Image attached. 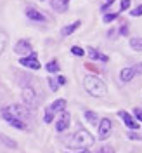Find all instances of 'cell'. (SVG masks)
Wrapping results in <instances>:
<instances>
[{"label":"cell","instance_id":"cell-16","mask_svg":"<svg viewBox=\"0 0 142 153\" xmlns=\"http://www.w3.org/2000/svg\"><path fill=\"white\" fill-rule=\"evenodd\" d=\"M7 42H9V35H7V31L0 28V54L5 51V47H7Z\"/></svg>","mask_w":142,"mask_h":153},{"label":"cell","instance_id":"cell-13","mask_svg":"<svg viewBox=\"0 0 142 153\" xmlns=\"http://www.w3.org/2000/svg\"><path fill=\"white\" fill-rule=\"evenodd\" d=\"M50 5L56 12H66L68 10V2L66 0H50Z\"/></svg>","mask_w":142,"mask_h":153},{"label":"cell","instance_id":"cell-20","mask_svg":"<svg viewBox=\"0 0 142 153\" xmlns=\"http://www.w3.org/2000/svg\"><path fill=\"white\" fill-rule=\"evenodd\" d=\"M49 84H50V89H52V91H57V89H59V85H61L56 78H52V76L49 78Z\"/></svg>","mask_w":142,"mask_h":153},{"label":"cell","instance_id":"cell-7","mask_svg":"<svg viewBox=\"0 0 142 153\" xmlns=\"http://www.w3.org/2000/svg\"><path fill=\"white\" fill-rule=\"evenodd\" d=\"M24 12H26V16H28L31 21H35V23H45V21H47V18H45L42 12H38V10L35 9L33 5L26 7V10H24Z\"/></svg>","mask_w":142,"mask_h":153},{"label":"cell","instance_id":"cell-29","mask_svg":"<svg viewBox=\"0 0 142 153\" xmlns=\"http://www.w3.org/2000/svg\"><path fill=\"white\" fill-rule=\"evenodd\" d=\"M99 153H114V150L113 148H109V146H106V148H101Z\"/></svg>","mask_w":142,"mask_h":153},{"label":"cell","instance_id":"cell-1","mask_svg":"<svg viewBox=\"0 0 142 153\" xmlns=\"http://www.w3.org/2000/svg\"><path fill=\"white\" fill-rule=\"evenodd\" d=\"M2 118L7 122L9 125L16 127L19 131H28L29 124H28V110L23 105H10L5 106L2 111Z\"/></svg>","mask_w":142,"mask_h":153},{"label":"cell","instance_id":"cell-30","mask_svg":"<svg viewBox=\"0 0 142 153\" xmlns=\"http://www.w3.org/2000/svg\"><path fill=\"white\" fill-rule=\"evenodd\" d=\"M120 33H121V35H127V33H128V26H121V30H120Z\"/></svg>","mask_w":142,"mask_h":153},{"label":"cell","instance_id":"cell-23","mask_svg":"<svg viewBox=\"0 0 142 153\" xmlns=\"http://www.w3.org/2000/svg\"><path fill=\"white\" fill-rule=\"evenodd\" d=\"M71 52H73L75 56H83V49H80L78 45H75V47H71Z\"/></svg>","mask_w":142,"mask_h":153},{"label":"cell","instance_id":"cell-8","mask_svg":"<svg viewBox=\"0 0 142 153\" xmlns=\"http://www.w3.org/2000/svg\"><path fill=\"white\" fill-rule=\"evenodd\" d=\"M118 115H120V118H121V120H123V124L127 125V127H128V129H133V131H135V129H139V122H135V120H133V117L130 113H127V111H123V110H121V111H118Z\"/></svg>","mask_w":142,"mask_h":153},{"label":"cell","instance_id":"cell-24","mask_svg":"<svg viewBox=\"0 0 142 153\" xmlns=\"http://www.w3.org/2000/svg\"><path fill=\"white\" fill-rule=\"evenodd\" d=\"M52 120H54V113L47 110V111H45V124H50Z\"/></svg>","mask_w":142,"mask_h":153},{"label":"cell","instance_id":"cell-17","mask_svg":"<svg viewBox=\"0 0 142 153\" xmlns=\"http://www.w3.org/2000/svg\"><path fill=\"white\" fill-rule=\"evenodd\" d=\"M85 118L88 120V122H90V124L99 125V117H97L94 111H88V110H87V111H85Z\"/></svg>","mask_w":142,"mask_h":153},{"label":"cell","instance_id":"cell-3","mask_svg":"<svg viewBox=\"0 0 142 153\" xmlns=\"http://www.w3.org/2000/svg\"><path fill=\"white\" fill-rule=\"evenodd\" d=\"M94 144V136L85 131V129H80V131H76V134L71 137V141H69V146L71 148H90Z\"/></svg>","mask_w":142,"mask_h":153},{"label":"cell","instance_id":"cell-15","mask_svg":"<svg viewBox=\"0 0 142 153\" xmlns=\"http://www.w3.org/2000/svg\"><path fill=\"white\" fill-rule=\"evenodd\" d=\"M64 106H66V101H64V99H57V101H54L52 105L49 106L47 110H49V111H52V113H56V111L64 110Z\"/></svg>","mask_w":142,"mask_h":153},{"label":"cell","instance_id":"cell-6","mask_svg":"<svg viewBox=\"0 0 142 153\" xmlns=\"http://www.w3.org/2000/svg\"><path fill=\"white\" fill-rule=\"evenodd\" d=\"M33 51V47H31V44H29V40H26V38H21L18 44H16V47H14V52L16 54H29Z\"/></svg>","mask_w":142,"mask_h":153},{"label":"cell","instance_id":"cell-11","mask_svg":"<svg viewBox=\"0 0 142 153\" xmlns=\"http://www.w3.org/2000/svg\"><path fill=\"white\" fill-rule=\"evenodd\" d=\"M137 71H139V68H135V66L123 68V70H121V75H120L121 82H130V80H132L133 76L137 75Z\"/></svg>","mask_w":142,"mask_h":153},{"label":"cell","instance_id":"cell-21","mask_svg":"<svg viewBox=\"0 0 142 153\" xmlns=\"http://www.w3.org/2000/svg\"><path fill=\"white\" fill-rule=\"evenodd\" d=\"M0 141H4L9 148H16V143H14V141H10L9 137H5V136H0Z\"/></svg>","mask_w":142,"mask_h":153},{"label":"cell","instance_id":"cell-9","mask_svg":"<svg viewBox=\"0 0 142 153\" xmlns=\"http://www.w3.org/2000/svg\"><path fill=\"white\" fill-rule=\"evenodd\" d=\"M111 132V120L107 118H102L99 122V139H106Z\"/></svg>","mask_w":142,"mask_h":153},{"label":"cell","instance_id":"cell-28","mask_svg":"<svg viewBox=\"0 0 142 153\" xmlns=\"http://www.w3.org/2000/svg\"><path fill=\"white\" fill-rule=\"evenodd\" d=\"M130 7V0H121V9L120 10H127Z\"/></svg>","mask_w":142,"mask_h":153},{"label":"cell","instance_id":"cell-27","mask_svg":"<svg viewBox=\"0 0 142 153\" xmlns=\"http://www.w3.org/2000/svg\"><path fill=\"white\" fill-rule=\"evenodd\" d=\"M133 115H135V118H137V120H141V122H142V110H141V108H135Z\"/></svg>","mask_w":142,"mask_h":153},{"label":"cell","instance_id":"cell-2","mask_svg":"<svg viewBox=\"0 0 142 153\" xmlns=\"http://www.w3.org/2000/svg\"><path fill=\"white\" fill-rule=\"evenodd\" d=\"M83 85H85L87 92H88L90 96H94V97H102V96L107 92L106 84L95 75H85V78H83Z\"/></svg>","mask_w":142,"mask_h":153},{"label":"cell","instance_id":"cell-18","mask_svg":"<svg viewBox=\"0 0 142 153\" xmlns=\"http://www.w3.org/2000/svg\"><path fill=\"white\" fill-rule=\"evenodd\" d=\"M130 45L135 51H142V38H132L130 40Z\"/></svg>","mask_w":142,"mask_h":153},{"label":"cell","instance_id":"cell-12","mask_svg":"<svg viewBox=\"0 0 142 153\" xmlns=\"http://www.w3.org/2000/svg\"><path fill=\"white\" fill-rule=\"evenodd\" d=\"M87 52H88V56L92 57V59H97V61L107 63V56H106V54H102V52H99L97 49H94V47H87Z\"/></svg>","mask_w":142,"mask_h":153},{"label":"cell","instance_id":"cell-31","mask_svg":"<svg viewBox=\"0 0 142 153\" xmlns=\"http://www.w3.org/2000/svg\"><path fill=\"white\" fill-rule=\"evenodd\" d=\"M57 78H59V84H61V85L66 84V76H57Z\"/></svg>","mask_w":142,"mask_h":153},{"label":"cell","instance_id":"cell-25","mask_svg":"<svg viewBox=\"0 0 142 153\" xmlns=\"http://www.w3.org/2000/svg\"><path fill=\"white\" fill-rule=\"evenodd\" d=\"M113 2H114V0H106L104 4H102V9H101V10H102V12H106V10L113 5Z\"/></svg>","mask_w":142,"mask_h":153},{"label":"cell","instance_id":"cell-19","mask_svg":"<svg viewBox=\"0 0 142 153\" xmlns=\"http://www.w3.org/2000/svg\"><path fill=\"white\" fill-rule=\"evenodd\" d=\"M47 71H50V73H56V71H59V65H57V61H50V63H47Z\"/></svg>","mask_w":142,"mask_h":153},{"label":"cell","instance_id":"cell-22","mask_svg":"<svg viewBox=\"0 0 142 153\" xmlns=\"http://www.w3.org/2000/svg\"><path fill=\"white\" fill-rule=\"evenodd\" d=\"M118 18V14L114 12V14H106L104 16V23H111V21H114V19Z\"/></svg>","mask_w":142,"mask_h":153},{"label":"cell","instance_id":"cell-10","mask_svg":"<svg viewBox=\"0 0 142 153\" xmlns=\"http://www.w3.org/2000/svg\"><path fill=\"white\" fill-rule=\"evenodd\" d=\"M69 118H71V115L66 113V111H64V113L59 117V120H57V125H56V131H57V132H64L68 127H69Z\"/></svg>","mask_w":142,"mask_h":153},{"label":"cell","instance_id":"cell-14","mask_svg":"<svg viewBox=\"0 0 142 153\" xmlns=\"http://www.w3.org/2000/svg\"><path fill=\"white\" fill-rule=\"evenodd\" d=\"M80 25H82V21H75L73 25H68V26H64V28L61 30V35H63V37H68V35H71L75 30L80 28Z\"/></svg>","mask_w":142,"mask_h":153},{"label":"cell","instance_id":"cell-32","mask_svg":"<svg viewBox=\"0 0 142 153\" xmlns=\"http://www.w3.org/2000/svg\"><path fill=\"white\" fill-rule=\"evenodd\" d=\"M80 153H88V152H87V150H83V152H80Z\"/></svg>","mask_w":142,"mask_h":153},{"label":"cell","instance_id":"cell-5","mask_svg":"<svg viewBox=\"0 0 142 153\" xmlns=\"http://www.w3.org/2000/svg\"><path fill=\"white\" fill-rule=\"evenodd\" d=\"M19 65H23V66H26V68H31V70H40V63H38L35 52H29V56L21 57L19 59Z\"/></svg>","mask_w":142,"mask_h":153},{"label":"cell","instance_id":"cell-4","mask_svg":"<svg viewBox=\"0 0 142 153\" xmlns=\"http://www.w3.org/2000/svg\"><path fill=\"white\" fill-rule=\"evenodd\" d=\"M23 99H24V103H26L28 106H37L38 94L35 92V89H33V87L24 85V87H23Z\"/></svg>","mask_w":142,"mask_h":153},{"label":"cell","instance_id":"cell-33","mask_svg":"<svg viewBox=\"0 0 142 153\" xmlns=\"http://www.w3.org/2000/svg\"><path fill=\"white\" fill-rule=\"evenodd\" d=\"M66 2H69V0H66Z\"/></svg>","mask_w":142,"mask_h":153},{"label":"cell","instance_id":"cell-26","mask_svg":"<svg viewBox=\"0 0 142 153\" xmlns=\"http://www.w3.org/2000/svg\"><path fill=\"white\" fill-rule=\"evenodd\" d=\"M132 16H142V5H139V7H135V9L130 12Z\"/></svg>","mask_w":142,"mask_h":153}]
</instances>
